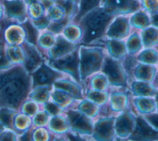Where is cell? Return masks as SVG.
I'll return each instance as SVG.
<instances>
[{
	"label": "cell",
	"mask_w": 158,
	"mask_h": 141,
	"mask_svg": "<svg viewBox=\"0 0 158 141\" xmlns=\"http://www.w3.org/2000/svg\"><path fill=\"white\" fill-rule=\"evenodd\" d=\"M19 134L12 129H7L0 137V140H19Z\"/></svg>",
	"instance_id": "cell-51"
},
{
	"label": "cell",
	"mask_w": 158,
	"mask_h": 141,
	"mask_svg": "<svg viewBox=\"0 0 158 141\" xmlns=\"http://www.w3.org/2000/svg\"><path fill=\"white\" fill-rule=\"evenodd\" d=\"M22 46L25 53V60L23 66L28 72L31 74L34 72L46 59L36 45L25 41Z\"/></svg>",
	"instance_id": "cell-14"
},
{
	"label": "cell",
	"mask_w": 158,
	"mask_h": 141,
	"mask_svg": "<svg viewBox=\"0 0 158 141\" xmlns=\"http://www.w3.org/2000/svg\"><path fill=\"white\" fill-rule=\"evenodd\" d=\"M131 101L135 109L143 116L157 111V105L154 96H133Z\"/></svg>",
	"instance_id": "cell-21"
},
{
	"label": "cell",
	"mask_w": 158,
	"mask_h": 141,
	"mask_svg": "<svg viewBox=\"0 0 158 141\" xmlns=\"http://www.w3.org/2000/svg\"><path fill=\"white\" fill-rule=\"evenodd\" d=\"M7 128L4 126V124L0 121V137L2 135V134L6 131Z\"/></svg>",
	"instance_id": "cell-56"
},
{
	"label": "cell",
	"mask_w": 158,
	"mask_h": 141,
	"mask_svg": "<svg viewBox=\"0 0 158 141\" xmlns=\"http://www.w3.org/2000/svg\"><path fill=\"white\" fill-rule=\"evenodd\" d=\"M52 89V85L36 87L31 90L28 98L43 106L49 100Z\"/></svg>",
	"instance_id": "cell-32"
},
{
	"label": "cell",
	"mask_w": 158,
	"mask_h": 141,
	"mask_svg": "<svg viewBox=\"0 0 158 141\" xmlns=\"http://www.w3.org/2000/svg\"><path fill=\"white\" fill-rule=\"evenodd\" d=\"M40 2L43 5L44 9H45L46 12L55 3V0H41Z\"/></svg>",
	"instance_id": "cell-53"
},
{
	"label": "cell",
	"mask_w": 158,
	"mask_h": 141,
	"mask_svg": "<svg viewBox=\"0 0 158 141\" xmlns=\"http://www.w3.org/2000/svg\"><path fill=\"white\" fill-rule=\"evenodd\" d=\"M6 57L12 65L23 64L25 60V53L22 45H6Z\"/></svg>",
	"instance_id": "cell-29"
},
{
	"label": "cell",
	"mask_w": 158,
	"mask_h": 141,
	"mask_svg": "<svg viewBox=\"0 0 158 141\" xmlns=\"http://www.w3.org/2000/svg\"><path fill=\"white\" fill-rule=\"evenodd\" d=\"M129 20L131 28L139 32L151 25L150 14L143 8L129 15Z\"/></svg>",
	"instance_id": "cell-25"
},
{
	"label": "cell",
	"mask_w": 158,
	"mask_h": 141,
	"mask_svg": "<svg viewBox=\"0 0 158 141\" xmlns=\"http://www.w3.org/2000/svg\"><path fill=\"white\" fill-rule=\"evenodd\" d=\"M30 20L34 27L37 28L40 32L46 30L51 22L46 14H44L40 18Z\"/></svg>",
	"instance_id": "cell-49"
},
{
	"label": "cell",
	"mask_w": 158,
	"mask_h": 141,
	"mask_svg": "<svg viewBox=\"0 0 158 141\" xmlns=\"http://www.w3.org/2000/svg\"><path fill=\"white\" fill-rule=\"evenodd\" d=\"M31 127L32 118L19 111L14 118V130L15 131L20 137Z\"/></svg>",
	"instance_id": "cell-34"
},
{
	"label": "cell",
	"mask_w": 158,
	"mask_h": 141,
	"mask_svg": "<svg viewBox=\"0 0 158 141\" xmlns=\"http://www.w3.org/2000/svg\"><path fill=\"white\" fill-rule=\"evenodd\" d=\"M5 17L4 15V7L3 6L0 1V20H1L2 18Z\"/></svg>",
	"instance_id": "cell-55"
},
{
	"label": "cell",
	"mask_w": 158,
	"mask_h": 141,
	"mask_svg": "<svg viewBox=\"0 0 158 141\" xmlns=\"http://www.w3.org/2000/svg\"><path fill=\"white\" fill-rule=\"evenodd\" d=\"M51 132L47 127H33V140H51Z\"/></svg>",
	"instance_id": "cell-46"
},
{
	"label": "cell",
	"mask_w": 158,
	"mask_h": 141,
	"mask_svg": "<svg viewBox=\"0 0 158 141\" xmlns=\"http://www.w3.org/2000/svg\"><path fill=\"white\" fill-rule=\"evenodd\" d=\"M79 53L80 77L83 85L89 77L101 71L107 53L105 47L95 45H80Z\"/></svg>",
	"instance_id": "cell-3"
},
{
	"label": "cell",
	"mask_w": 158,
	"mask_h": 141,
	"mask_svg": "<svg viewBox=\"0 0 158 141\" xmlns=\"http://www.w3.org/2000/svg\"><path fill=\"white\" fill-rule=\"evenodd\" d=\"M131 30L129 15H117L109 25L104 38L125 40L131 33Z\"/></svg>",
	"instance_id": "cell-12"
},
{
	"label": "cell",
	"mask_w": 158,
	"mask_h": 141,
	"mask_svg": "<svg viewBox=\"0 0 158 141\" xmlns=\"http://www.w3.org/2000/svg\"><path fill=\"white\" fill-rule=\"evenodd\" d=\"M143 116L156 130H158V111Z\"/></svg>",
	"instance_id": "cell-52"
},
{
	"label": "cell",
	"mask_w": 158,
	"mask_h": 141,
	"mask_svg": "<svg viewBox=\"0 0 158 141\" xmlns=\"http://www.w3.org/2000/svg\"><path fill=\"white\" fill-rule=\"evenodd\" d=\"M139 32L144 48H156L158 46V28L150 25Z\"/></svg>",
	"instance_id": "cell-31"
},
{
	"label": "cell",
	"mask_w": 158,
	"mask_h": 141,
	"mask_svg": "<svg viewBox=\"0 0 158 141\" xmlns=\"http://www.w3.org/2000/svg\"><path fill=\"white\" fill-rule=\"evenodd\" d=\"M19 111L7 107H0V121L9 129L14 130V121Z\"/></svg>",
	"instance_id": "cell-38"
},
{
	"label": "cell",
	"mask_w": 158,
	"mask_h": 141,
	"mask_svg": "<svg viewBox=\"0 0 158 141\" xmlns=\"http://www.w3.org/2000/svg\"><path fill=\"white\" fill-rule=\"evenodd\" d=\"M47 127L51 133L59 135H66L71 130L68 118L64 113L51 116Z\"/></svg>",
	"instance_id": "cell-23"
},
{
	"label": "cell",
	"mask_w": 158,
	"mask_h": 141,
	"mask_svg": "<svg viewBox=\"0 0 158 141\" xmlns=\"http://www.w3.org/2000/svg\"><path fill=\"white\" fill-rule=\"evenodd\" d=\"M42 108V106L30 98H27L21 105L19 111L25 113L31 118Z\"/></svg>",
	"instance_id": "cell-42"
},
{
	"label": "cell",
	"mask_w": 158,
	"mask_h": 141,
	"mask_svg": "<svg viewBox=\"0 0 158 141\" xmlns=\"http://www.w3.org/2000/svg\"><path fill=\"white\" fill-rule=\"evenodd\" d=\"M79 45L70 41L62 34L57 35L55 43L46 53V61L47 62L54 61L71 52Z\"/></svg>",
	"instance_id": "cell-15"
},
{
	"label": "cell",
	"mask_w": 158,
	"mask_h": 141,
	"mask_svg": "<svg viewBox=\"0 0 158 141\" xmlns=\"http://www.w3.org/2000/svg\"><path fill=\"white\" fill-rule=\"evenodd\" d=\"M30 75L32 79V89L39 86L52 85V83L57 80L71 77L68 74L51 67L46 60Z\"/></svg>",
	"instance_id": "cell-7"
},
{
	"label": "cell",
	"mask_w": 158,
	"mask_h": 141,
	"mask_svg": "<svg viewBox=\"0 0 158 141\" xmlns=\"http://www.w3.org/2000/svg\"><path fill=\"white\" fill-rule=\"evenodd\" d=\"M104 43L107 55L114 59L122 61L127 55L125 40L104 38Z\"/></svg>",
	"instance_id": "cell-19"
},
{
	"label": "cell",
	"mask_w": 158,
	"mask_h": 141,
	"mask_svg": "<svg viewBox=\"0 0 158 141\" xmlns=\"http://www.w3.org/2000/svg\"><path fill=\"white\" fill-rule=\"evenodd\" d=\"M80 45L71 52L46 62L51 67L70 75L73 80L81 83L80 77Z\"/></svg>",
	"instance_id": "cell-6"
},
{
	"label": "cell",
	"mask_w": 158,
	"mask_h": 141,
	"mask_svg": "<svg viewBox=\"0 0 158 141\" xmlns=\"http://www.w3.org/2000/svg\"><path fill=\"white\" fill-rule=\"evenodd\" d=\"M157 67H158V64H157ZM157 75H158V74H157Z\"/></svg>",
	"instance_id": "cell-60"
},
{
	"label": "cell",
	"mask_w": 158,
	"mask_h": 141,
	"mask_svg": "<svg viewBox=\"0 0 158 141\" xmlns=\"http://www.w3.org/2000/svg\"><path fill=\"white\" fill-rule=\"evenodd\" d=\"M56 4L60 6L65 11V15L72 19L77 15L79 9V4L69 0H55Z\"/></svg>",
	"instance_id": "cell-40"
},
{
	"label": "cell",
	"mask_w": 158,
	"mask_h": 141,
	"mask_svg": "<svg viewBox=\"0 0 158 141\" xmlns=\"http://www.w3.org/2000/svg\"><path fill=\"white\" fill-rule=\"evenodd\" d=\"M151 25L158 28V12L150 14Z\"/></svg>",
	"instance_id": "cell-54"
},
{
	"label": "cell",
	"mask_w": 158,
	"mask_h": 141,
	"mask_svg": "<svg viewBox=\"0 0 158 141\" xmlns=\"http://www.w3.org/2000/svg\"><path fill=\"white\" fill-rule=\"evenodd\" d=\"M137 114L127 108L115 115V132L116 140H128L132 134L136 126Z\"/></svg>",
	"instance_id": "cell-8"
},
{
	"label": "cell",
	"mask_w": 158,
	"mask_h": 141,
	"mask_svg": "<svg viewBox=\"0 0 158 141\" xmlns=\"http://www.w3.org/2000/svg\"><path fill=\"white\" fill-rule=\"evenodd\" d=\"M135 57L141 63L154 66L158 64V49L156 48H144Z\"/></svg>",
	"instance_id": "cell-35"
},
{
	"label": "cell",
	"mask_w": 158,
	"mask_h": 141,
	"mask_svg": "<svg viewBox=\"0 0 158 141\" xmlns=\"http://www.w3.org/2000/svg\"><path fill=\"white\" fill-rule=\"evenodd\" d=\"M72 22V19L67 16H65L63 19L57 20L51 22L47 30L53 33L55 35L61 34L65 28V27Z\"/></svg>",
	"instance_id": "cell-44"
},
{
	"label": "cell",
	"mask_w": 158,
	"mask_h": 141,
	"mask_svg": "<svg viewBox=\"0 0 158 141\" xmlns=\"http://www.w3.org/2000/svg\"><path fill=\"white\" fill-rule=\"evenodd\" d=\"M83 85L84 88H89L99 91H107L110 87L107 75L102 71L92 75Z\"/></svg>",
	"instance_id": "cell-26"
},
{
	"label": "cell",
	"mask_w": 158,
	"mask_h": 141,
	"mask_svg": "<svg viewBox=\"0 0 158 141\" xmlns=\"http://www.w3.org/2000/svg\"><path fill=\"white\" fill-rule=\"evenodd\" d=\"M0 28H1V26H0Z\"/></svg>",
	"instance_id": "cell-61"
},
{
	"label": "cell",
	"mask_w": 158,
	"mask_h": 141,
	"mask_svg": "<svg viewBox=\"0 0 158 141\" xmlns=\"http://www.w3.org/2000/svg\"><path fill=\"white\" fill-rule=\"evenodd\" d=\"M154 98L156 102V105H157V111H158V87L157 89V92L156 93V95L154 96Z\"/></svg>",
	"instance_id": "cell-58"
},
{
	"label": "cell",
	"mask_w": 158,
	"mask_h": 141,
	"mask_svg": "<svg viewBox=\"0 0 158 141\" xmlns=\"http://www.w3.org/2000/svg\"><path fill=\"white\" fill-rule=\"evenodd\" d=\"M31 90V76L23 64L0 69V107L19 111Z\"/></svg>",
	"instance_id": "cell-1"
},
{
	"label": "cell",
	"mask_w": 158,
	"mask_h": 141,
	"mask_svg": "<svg viewBox=\"0 0 158 141\" xmlns=\"http://www.w3.org/2000/svg\"><path fill=\"white\" fill-rule=\"evenodd\" d=\"M6 27L1 26L0 28V69H3L12 66L6 57V48L7 43L4 37V30Z\"/></svg>",
	"instance_id": "cell-41"
},
{
	"label": "cell",
	"mask_w": 158,
	"mask_h": 141,
	"mask_svg": "<svg viewBox=\"0 0 158 141\" xmlns=\"http://www.w3.org/2000/svg\"><path fill=\"white\" fill-rule=\"evenodd\" d=\"M67 116L71 132L79 135L83 140L91 138L94 130V120L89 118L78 109L70 106L64 112Z\"/></svg>",
	"instance_id": "cell-4"
},
{
	"label": "cell",
	"mask_w": 158,
	"mask_h": 141,
	"mask_svg": "<svg viewBox=\"0 0 158 141\" xmlns=\"http://www.w3.org/2000/svg\"><path fill=\"white\" fill-rule=\"evenodd\" d=\"M100 6L115 16L130 15L142 8L139 0H101Z\"/></svg>",
	"instance_id": "cell-10"
},
{
	"label": "cell",
	"mask_w": 158,
	"mask_h": 141,
	"mask_svg": "<svg viewBox=\"0 0 158 141\" xmlns=\"http://www.w3.org/2000/svg\"><path fill=\"white\" fill-rule=\"evenodd\" d=\"M25 1V2L26 3V4L27 6L28 5H30L33 3H35V2H40L41 0H23Z\"/></svg>",
	"instance_id": "cell-57"
},
{
	"label": "cell",
	"mask_w": 158,
	"mask_h": 141,
	"mask_svg": "<svg viewBox=\"0 0 158 141\" xmlns=\"http://www.w3.org/2000/svg\"><path fill=\"white\" fill-rule=\"evenodd\" d=\"M51 117L47 111L41 109L32 117V126L33 127H47Z\"/></svg>",
	"instance_id": "cell-43"
},
{
	"label": "cell",
	"mask_w": 158,
	"mask_h": 141,
	"mask_svg": "<svg viewBox=\"0 0 158 141\" xmlns=\"http://www.w3.org/2000/svg\"><path fill=\"white\" fill-rule=\"evenodd\" d=\"M46 14L48 16L51 22L59 20L66 16L64 10L57 4H54L46 12Z\"/></svg>",
	"instance_id": "cell-47"
},
{
	"label": "cell",
	"mask_w": 158,
	"mask_h": 141,
	"mask_svg": "<svg viewBox=\"0 0 158 141\" xmlns=\"http://www.w3.org/2000/svg\"><path fill=\"white\" fill-rule=\"evenodd\" d=\"M115 16L102 6L86 14L77 23L82 30L80 45H94L102 40L106 30Z\"/></svg>",
	"instance_id": "cell-2"
},
{
	"label": "cell",
	"mask_w": 158,
	"mask_h": 141,
	"mask_svg": "<svg viewBox=\"0 0 158 141\" xmlns=\"http://www.w3.org/2000/svg\"><path fill=\"white\" fill-rule=\"evenodd\" d=\"M28 13L30 19H36L46 14L45 9L40 2L28 6Z\"/></svg>",
	"instance_id": "cell-45"
},
{
	"label": "cell",
	"mask_w": 158,
	"mask_h": 141,
	"mask_svg": "<svg viewBox=\"0 0 158 141\" xmlns=\"http://www.w3.org/2000/svg\"><path fill=\"white\" fill-rule=\"evenodd\" d=\"M129 102L130 97L127 93L119 90L109 92L107 106L111 113L117 114L124 111L129 108Z\"/></svg>",
	"instance_id": "cell-17"
},
{
	"label": "cell",
	"mask_w": 158,
	"mask_h": 141,
	"mask_svg": "<svg viewBox=\"0 0 158 141\" xmlns=\"http://www.w3.org/2000/svg\"><path fill=\"white\" fill-rule=\"evenodd\" d=\"M42 108L47 111L51 116L62 114L64 112L65 109L60 106L57 103L49 100L43 106Z\"/></svg>",
	"instance_id": "cell-48"
},
{
	"label": "cell",
	"mask_w": 158,
	"mask_h": 141,
	"mask_svg": "<svg viewBox=\"0 0 158 141\" xmlns=\"http://www.w3.org/2000/svg\"><path fill=\"white\" fill-rule=\"evenodd\" d=\"M84 96L85 98L92 101L99 106L105 107L108 104L109 92V90L99 91L89 88H85Z\"/></svg>",
	"instance_id": "cell-30"
},
{
	"label": "cell",
	"mask_w": 158,
	"mask_h": 141,
	"mask_svg": "<svg viewBox=\"0 0 158 141\" xmlns=\"http://www.w3.org/2000/svg\"><path fill=\"white\" fill-rule=\"evenodd\" d=\"M21 24L26 32V41L37 46V41L40 35V31L34 27L30 18Z\"/></svg>",
	"instance_id": "cell-39"
},
{
	"label": "cell",
	"mask_w": 158,
	"mask_h": 141,
	"mask_svg": "<svg viewBox=\"0 0 158 141\" xmlns=\"http://www.w3.org/2000/svg\"><path fill=\"white\" fill-rule=\"evenodd\" d=\"M49 100L59 105L65 109L73 106L77 101L67 93L52 87Z\"/></svg>",
	"instance_id": "cell-28"
},
{
	"label": "cell",
	"mask_w": 158,
	"mask_h": 141,
	"mask_svg": "<svg viewBox=\"0 0 158 141\" xmlns=\"http://www.w3.org/2000/svg\"><path fill=\"white\" fill-rule=\"evenodd\" d=\"M4 11V15L8 19L22 24L29 19L28 6L23 0H0Z\"/></svg>",
	"instance_id": "cell-11"
},
{
	"label": "cell",
	"mask_w": 158,
	"mask_h": 141,
	"mask_svg": "<svg viewBox=\"0 0 158 141\" xmlns=\"http://www.w3.org/2000/svg\"><path fill=\"white\" fill-rule=\"evenodd\" d=\"M72 106L78 109L81 113L94 121L100 116L102 108V107L86 98L81 100H77Z\"/></svg>",
	"instance_id": "cell-24"
},
{
	"label": "cell",
	"mask_w": 158,
	"mask_h": 141,
	"mask_svg": "<svg viewBox=\"0 0 158 141\" xmlns=\"http://www.w3.org/2000/svg\"><path fill=\"white\" fill-rule=\"evenodd\" d=\"M56 36L57 35H55L47 30L41 32V33L39 35L37 41V47L43 53L45 59L47 51L55 43Z\"/></svg>",
	"instance_id": "cell-33"
},
{
	"label": "cell",
	"mask_w": 158,
	"mask_h": 141,
	"mask_svg": "<svg viewBox=\"0 0 158 141\" xmlns=\"http://www.w3.org/2000/svg\"><path fill=\"white\" fill-rule=\"evenodd\" d=\"M115 115L99 116L94 121L92 140L98 141H112L116 140L115 132Z\"/></svg>",
	"instance_id": "cell-9"
},
{
	"label": "cell",
	"mask_w": 158,
	"mask_h": 141,
	"mask_svg": "<svg viewBox=\"0 0 158 141\" xmlns=\"http://www.w3.org/2000/svg\"><path fill=\"white\" fill-rule=\"evenodd\" d=\"M125 45L128 55L135 56L138 54L144 48L139 31L131 32L125 39Z\"/></svg>",
	"instance_id": "cell-27"
},
{
	"label": "cell",
	"mask_w": 158,
	"mask_h": 141,
	"mask_svg": "<svg viewBox=\"0 0 158 141\" xmlns=\"http://www.w3.org/2000/svg\"><path fill=\"white\" fill-rule=\"evenodd\" d=\"M4 37L7 45H22L26 41V32L21 24H12L4 29Z\"/></svg>",
	"instance_id": "cell-18"
},
{
	"label": "cell",
	"mask_w": 158,
	"mask_h": 141,
	"mask_svg": "<svg viewBox=\"0 0 158 141\" xmlns=\"http://www.w3.org/2000/svg\"><path fill=\"white\" fill-rule=\"evenodd\" d=\"M101 0H80L79 9L77 15L72 19V22L78 23L88 12L100 6Z\"/></svg>",
	"instance_id": "cell-37"
},
{
	"label": "cell",
	"mask_w": 158,
	"mask_h": 141,
	"mask_svg": "<svg viewBox=\"0 0 158 141\" xmlns=\"http://www.w3.org/2000/svg\"><path fill=\"white\" fill-rule=\"evenodd\" d=\"M128 140H158V130L143 115L137 114L135 128Z\"/></svg>",
	"instance_id": "cell-13"
},
{
	"label": "cell",
	"mask_w": 158,
	"mask_h": 141,
	"mask_svg": "<svg viewBox=\"0 0 158 141\" xmlns=\"http://www.w3.org/2000/svg\"><path fill=\"white\" fill-rule=\"evenodd\" d=\"M62 35L70 41L79 44L83 35L80 26L74 22H70L64 29ZM80 45V44H79Z\"/></svg>",
	"instance_id": "cell-36"
},
{
	"label": "cell",
	"mask_w": 158,
	"mask_h": 141,
	"mask_svg": "<svg viewBox=\"0 0 158 141\" xmlns=\"http://www.w3.org/2000/svg\"><path fill=\"white\" fill-rule=\"evenodd\" d=\"M52 87L67 93L75 100H81L85 98V88L83 85L71 77L57 80L52 83Z\"/></svg>",
	"instance_id": "cell-16"
},
{
	"label": "cell",
	"mask_w": 158,
	"mask_h": 141,
	"mask_svg": "<svg viewBox=\"0 0 158 141\" xmlns=\"http://www.w3.org/2000/svg\"><path fill=\"white\" fill-rule=\"evenodd\" d=\"M129 89L133 96H154L157 92V87L154 82L135 79L129 82Z\"/></svg>",
	"instance_id": "cell-20"
},
{
	"label": "cell",
	"mask_w": 158,
	"mask_h": 141,
	"mask_svg": "<svg viewBox=\"0 0 158 141\" xmlns=\"http://www.w3.org/2000/svg\"><path fill=\"white\" fill-rule=\"evenodd\" d=\"M69 1H72V2H73L77 3V4H79V3H80V0H69Z\"/></svg>",
	"instance_id": "cell-59"
},
{
	"label": "cell",
	"mask_w": 158,
	"mask_h": 141,
	"mask_svg": "<svg viewBox=\"0 0 158 141\" xmlns=\"http://www.w3.org/2000/svg\"><path fill=\"white\" fill-rule=\"evenodd\" d=\"M141 7L149 14L158 12V0H140Z\"/></svg>",
	"instance_id": "cell-50"
},
{
	"label": "cell",
	"mask_w": 158,
	"mask_h": 141,
	"mask_svg": "<svg viewBox=\"0 0 158 141\" xmlns=\"http://www.w3.org/2000/svg\"><path fill=\"white\" fill-rule=\"evenodd\" d=\"M158 74L157 66L138 62L133 72V79L154 82Z\"/></svg>",
	"instance_id": "cell-22"
},
{
	"label": "cell",
	"mask_w": 158,
	"mask_h": 141,
	"mask_svg": "<svg viewBox=\"0 0 158 141\" xmlns=\"http://www.w3.org/2000/svg\"><path fill=\"white\" fill-rule=\"evenodd\" d=\"M101 71L107 75L110 87L129 88L130 79L122 61L114 59L107 54Z\"/></svg>",
	"instance_id": "cell-5"
},
{
	"label": "cell",
	"mask_w": 158,
	"mask_h": 141,
	"mask_svg": "<svg viewBox=\"0 0 158 141\" xmlns=\"http://www.w3.org/2000/svg\"><path fill=\"white\" fill-rule=\"evenodd\" d=\"M139 1H140V0H139Z\"/></svg>",
	"instance_id": "cell-62"
}]
</instances>
